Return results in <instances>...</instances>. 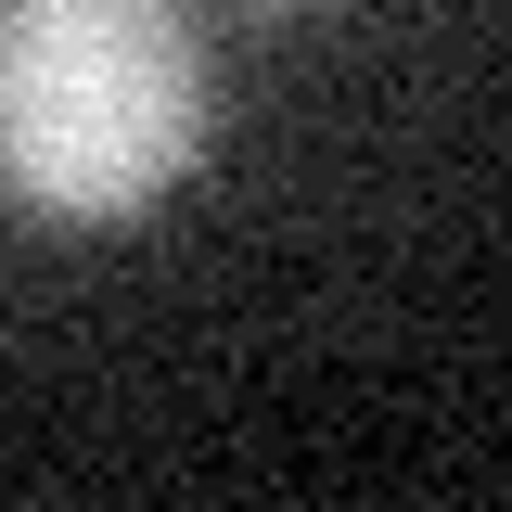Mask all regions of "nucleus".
Returning a JSON list of instances; mask_svg holds the SVG:
<instances>
[{"label":"nucleus","instance_id":"nucleus-1","mask_svg":"<svg viewBox=\"0 0 512 512\" xmlns=\"http://www.w3.org/2000/svg\"><path fill=\"white\" fill-rule=\"evenodd\" d=\"M218 77L180 0H0V205L128 231L205 167Z\"/></svg>","mask_w":512,"mask_h":512},{"label":"nucleus","instance_id":"nucleus-2","mask_svg":"<svg viewBox=\"0 0 512 512\" xmlns=\"http://www.w3.org/2000/svg\"><path fill=\"white\" fill-rule=\"evenodd\" d=\"M256 13H295V0H256Z\"/></svg>","mask_w":512,"mask_h":512}]
</instances>
